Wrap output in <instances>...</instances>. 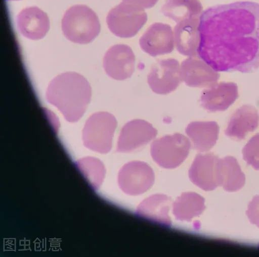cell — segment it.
<instances>
[{"label": "cell", "instance_id": "cell-1", "mask_svg": "<svg viewBox=\"0 0 259 257\" xmlns=\"http://www.w3.org/2000/svg\"><path fill=\"white\" fill-rule=\"evenodd\" d=\"M197 55L217 71L251 72L259 67V4L241 1L202 12Z\"/></svg>", "mask_w": 259, "mask_h": 257}, {"label": "cell", "instance_id": "cell-2", "mask_svg": "<svg viewBox=\"0 0 259 257\" xmlns=\"http://www.w3.org/2000/svg\"><path fill=\"white\" fill-rule=\"evenodd\" d=\"M46 96L70 122L78 120L84 113L91 96L87 80L74 72L62 74L50 83Z\"/></svg>", "mask_w": 259, "mask_h": 257}, {"label": "cell", "instance_id": "cell-3", "mask_svg": "<svg viewBox=\"0 0 259 257\" xmlns=\"http://www.w3.org/2000/svg\"><path fill=\"white\" fill-rule=\"evenodd\" d=\"M62 29L69 40L80 44L91 42L99 34L100 24L96 14L85 5L68 9L62 20Z\"/></svg>", "mask_w": 259, "mask_h": 257}, {"label": "cell", "instance_id": "cell-4", "mask_svg": "<svg viewBox=\"0 0 259 257\" xmlns=\"http://www.w3.org/2000/svg\"><path fill=\"white\" fill-rule=\"evenodd\" d=\"M117 122L114 116L108 112L96 113L87 120L83 130L84 145L92 150L101 152H108Z\"/></svg>", "mask_w": 259, "mask_h": 257}, {"label": "cell", "instance_id": "cell-5", "mask_svg": "<svg viewBox=\"0 0 259 257\" xmlns=\"http://www.w3.org/2000/svg\"><path fill=\"white\" fill-rule=\"evenodd\" d=\"M147 20V15L143 9L122 2L112 9L106 17L110 31L122 38L134 36Z\"/></svg>", "mask_w": 259, "mask_h": 257}, {"label": "cell", "instance_id": "cell-6", "mask_svg": "<svg viewBox=\"0 0 259 257\" xmlns=\"http://www.w3.org/2000/svg\"><path fill=\"white\" fill-rule=\"evenodd\" d=\"M191 147L189 139L179 133L167 135L154 140L151 145L153 159L164 166L172 167L187 156Z\"/></svg>", "mask_w": 259, "mask_h": 257}, {"label": "cell", "instance_id": "cell-7", "mask_svg": "<svg viewBox=\"0 0 259 257\" xmlns=\"http://www.w3.org/2000/svg\"><path fill=\"white\" fill-rule=\"evenodd\" d=\"M147 80L156 93L166 94L174 91L182 81L179 62L171 58L158 61L152 67Z\"/></svg>", "mask_w": 259, "mask_h": 257}, {"label": "cell", "instance_id": "cell-8", "mask_svg": "<svg viewBox=\"0 0 259 257\" xmlns=\"http://www.w3.org/2000/svg\"><path fill=\"white\" fill-rule=\"evenodd\" d=\"M135 56L132 48L125 44H116L106 53L103 66L108 76L118 80L131 77L135 70Z\"/></svg>", "mask_w": 259, "mask_h": 257}, {"label": "cell", "instance_id": "cell-9", "mask_svg": "<svg viewBox=\"0 0 259 257\" xmlns=\"http://www.w3.org/2000/svg\"><path fill=\"white\" fill-rule=\"evenodd\" d=\"M157 130L152 124L142 119H134L121 128L117 150L128 152L146 145L155 138Z\"/></svg>", "mask_w": 259, "mask_h": 257}, {"label": "cell", "instance_id": "cell-10", "mask_svg": "<svg viewBox=\"0 0 259 257\" xmlns=\"http://www.w3.org/2000/svg\"><path fill=\"white\" fill-rule=\"evenodd\" d=\"M174 42L171 27L162 23L151 25L139 40L142 49L153 57L170 53L174 48Z\"/></svg>", "mask_w": 259, "mask_h": 257}, {"label": "cell", "instance_id": "cell-11", "mask_svg": "<svg viewBox=\"0 0 259 257\" xmlns=\"http://www.w3.org/2000/svg\"><path fill=\"white\" fill-rule=\"evenodd\" d=\"M180 76L189 86L208 87L217 83L220 74L203 60L192 57L182 62Z\"/></svg>", "mask_w": 259, "mask_h": 257}, {"label": "cell", "instance_id": "cell-12", "mask_svg": "<svg viewBox=\"0 0 259 257\" xmlns=\"http://www.w3.org/2000/svg\"><path fill=\"white\" fill-rule=\"evenodd\" d=\"M237 84L234 82H221L207 87L201 92V106L210 112L224 111L238 97Z\"/></svg>", "mask_w": 259, "mask_h": 257}, {"label": "cell", "instance_id": "cell-13", "mask_svg": "<svg viewBox=\"0 0 259 257\" xmlns=\"http://www.w3.org/2000/svg\"><path fill=\"white\" fill-rule=\"evenodd\" d=\"M16 22L21 34L33 40L43 38L50 28L47 14L37 7L23 9L17 15Z\"/></svg>", "mask_w": 259, "mask_h": 257}, {"label": "cell", "instance_id": "cell-14", "mask_svg": "<svg viewBox=\"0 0 259 257\" xmlns=\"http://www.w3.org/2000/svg\"><path fill=\"white\" fill-rule=\"evenodd\" d=\"M259 124V114L253 106L245 105L238 108L232 114L225 134L232 138L243 139L249 132H253Z\"/></svg>", "mask_w": 259, "mask_h": 257}, {"label": "cell", "instance_id": "cell-15", "mask_svg": "<svg viewBox=\"0 0 259 257\" xmlns=\"http://www.w3.org/2000/svg\"><path fill=\"white\" fill-rule=\"evenodd\" d=\"M199 17L185 20L174 28V39L178 51L183 55L195 57L199 42Z\"/></svg>", "mask_w": 259, "mask_h": 257}, {"label": "cell", "instance_id": "cell-16", "mask_svg": "<svg viewBox=\"0 0 259 257\" xmlns=\"http://www.w3.org/2000/svg\"><path fill=\"white\" fill-rule=\"evenodd\" d=\"M220 128L215 121H194L189 123L185 131L195 149L201 151L209 150L215 144Z\"/></svg>", "mask_w": 259, "mask_h": 257}, {"label": "cell", "instance_id": "cell-17", "mask_svg": "<svg viewBox=\"0 0 259 257\" xmlns=\"http://www.w3.org/2000/svg\"><path fill=\"white\" fill-rule=\"evenodd\" d=\"M217 176L218 185L228 191H237L241 188L245 183V176L237 160L233 157L219 159Z\"/></svg>", "mask_w": 259, "mask_h": 257}, {"label": "cell", "instance_id": "cell-18", "mask_svg": "<svg viewBox=\"0 0 259 257\" xmlns=\"http://www.w3.org/2000/svg\"><path fill=\"white\" fill-rule=\"evenodd\" d=\"M219 159L212 153L199 155L194 161L193 178L194 182L206 190H213L218 185L217 167Z\"/></svg>", "mask_w": 259, "mask_h": 257}, {"label": "cell", "instance_id": "cell-19", "mask_svg": "<svg viewBox=\"0 0 259 257\" xmlns=\"http://www.w3.org/2000/svg\"><path fill=\"white\" fill-rule=\"evenodd\" d=\"M202 10L199 0H166L161 12L178 23L185 20L199 18Z\"/></svg>", "mask_w": 259, "mask_h": 257}, {"label": "cell", "instance_id": "cell-20", "mask_svg": "<svg viewBox=\"0 0 259 257\" xmlns=\"http://www.w3.org/2000/svg\"><path fill=\"white\" fill-rule=\"evenodd\" d=\"M242 155L248 165L259 170V133L250 138L242 149Z\"/></svg>", "mask_w": 259, "mask_h": 257}, {"label": "cell", "instance_id": "cell-21", "mask_svg": "<svg viewBox=\"0 0 259 257\" xmlns=\"http://www.w3.org/2000/svg\"><path fill=\"white\" fill-rule=\"evenodd\" d=\"M246 214L250 222L259 227V195L250 202Z\"/></svg>", "mask_w": 259, "mask_h": 257}, {"label": "cell", "instance_id": "cell-22", "mask_svg": "<svg viewBox=\"0 0 259 257\" xmlns=\"http://www.w3.org/2000/svg\"><path fill=\"white\" fill-rule=\"evenodd\" d=\"M158 0H122V2L129 4L142 9L153 7Z\"/></svg>", "mask_w": 259, "mask_h": 257}, {"label": "cell", "instance_id": "cell-23", "mask_svg": "<svg viewBox=\"0 0 259 257\" xmlns=\"http://www.w3.org/2000/svg\"><path fill=\"white\" fill-rule=\"evenodd\" d=\"M10 1H16V0H10Z\"/></svg>", "mask_w": 259, "mask_h": 257}]
</instances>
